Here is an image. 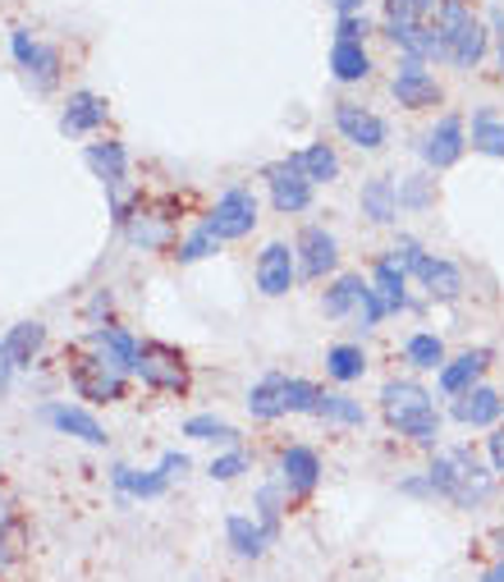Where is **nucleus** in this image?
Returning a JSON list of instances; mask_svg holds the SVG:
<instances>
[{
  "label": "nucleus",
  "mask_w": 504,
  "mask_h": 582,
  "mask_svg": "<svg viewBox=\"0 0 504 582\" xmlns=\"http://www.w3.org/2000/svg\"><path fill=\"white\" fill-rule=\"evenodd\" d=\"M399 491H404V495H436V491H432V482H426V473H422V477L399 482Z\"/></svg>",
  "instance_id": "nucleus-50"
},
{
  "label": "nucleus",
  "mask_w": 504,
  "mask_h": 582,
  "mask_svg": "<svg viewBox=\"0 0 504 582\" xmlns=\"http://www.w3.org/2000/svg\"><path fill=\"white\" fill-rule=\"evenodd\" d=\"M385 257H391V262L404 270V276H413V270H417V262H422L426 253H422V244H417L413 235H399V239H395V248L385 253Z\"/></svg>",
  "instance_id": "nucleus-42"
},
{
  "label": "nucleus",
  "mask_w": 504,
  "mask_h": 582,
  "mask_svg": "<svg viewBox=\"0 0 504 582\" xmlns=\"http://www.w3.org/2000/svg\"><path fill=\"white\" fill-rule=\"evenodd\" d=\"M391 92H395V101H399L404 110H432V106L445 101L436 73H426V65H422V60H408V56L399 60V73L391 79Z\"/></svg>",
  "instance_id": "nucleus-10"
},
{
  "label": "nucleus",
  "mask_w": 504,
  "mask_h": 582,
  "mask_svg": "<svg viewBox=\"0 0 504 582\" xmlns=\"http://www.w3.org/2000/svg\"><path fill=\"white\" fill-rule=\"evenodd\" d=\"M468 147H473V151H482V157L504 161V120H495V110H477V115H473Z\"/></svg>",
  "instance_id": "nucleus-33"
},
{
  "label": "nucleus",
  "mask_w": 504,
  "mask_h": 582,
  "mask_svg": "<svg viewBox=\"0 0 504 582\" xmlns=\"http://www.w3.org/2000/svg\"><path fill=\"white\" fill-rule=\"evenodd\" d=\"M335 42H363V37L372 32V23H367V14H344L339 23H335Z\"/></svg>",
  "instance_id": "nucleus-44"
},
{
  "label": "nucleus",
  "mask_w": 504,
  "mask_h": 582,
  "mask_svg": "<svg viewBox=\"0 0 504 582\" xmlns=\"http://www.w3.org/2000/svg\"><path fill=\"white\" fill-rule=\"evenodd\" d=\"M372 289L381 294L385 313H404V307H408V276H404V270H399L391 257L376 262V270H372Z\"/></svg>",
  "instance_id": "nucleus-26"
},
{
  "label": "nucleus",
  "mask_w": 504,
  "mask_h": 582,
  "mask_svg": "<svg viewBox=\"0 0 504 582\" xmlns=\"http://www.w3.org/2000/svg\"><path fill=\"white\" fill-rule=\"evenodd\" d=\"M491 546H495V551H500V560H504V527H500V532H491Z\"/></svg>",
  "instance_id": "nucleus-54"
},
{
  "label": "nucleus",
  "mask_w": 504,
  "mask_h": 582,
  "mask_svg": "<svg viewBox=\"0 0 504 582\" xmlns=\"http://www.w3.org/2000/svg\"><path fill=\"white\" fill-rule=\"evenodd\" d=\"M399 6L408 10V19H413V23H432V19H436V10H441V0H399Z\"/></svg>",
  "instance_id": "nucleus-45"
},
{
  "label": "nucleus",
  "mask_w": 504,
  "mask_h": 582,
  "mask_svg": "<svg viewBox=\"0 0 504 582\" xmlns=\"http://www.w3.org/2000/svg\"><path fill=\"white\" fill-rule=\"evenodd\" d=\"M330 6H335V14L344 19V14H363V6H367V0H330Z\"/></svg>",
  "instance_id": "nucleus-51"
},
{
  "label": "nucleus",
  "mask_w": 504,
  "mask_h": 582,
  "mask_svg": "<svg viewBox=\"0 0 504 582\" xmlns=\"http://www.w3.org/2000/svg\"><path fill=\"white\" fill-rule=\"evenodd\" d=\"M42 417L56 426V432H65V436H73V441H83V445H97V450L110 445V432L101 426V417L88 413V408H79V404H47Z\"/></svg>",
  "instance_id": "nucleus-13"
},
{
  "label": "nucleus",
  "mask_w": 504,
  "mask_h": 582,
  "mask_svg": "<svg viewBox=\"0 0 504 582\" xmlns=\"http://www.w3.org/2000/svg\"><path fill=\"white\" fill-rule=\"evenodd\" d=\"M500 417H504V399L491 385H473V391H463L454 399V422L463 426H500Z\"/></svg>",
  "instance_id": "nucleus-18"
},
{
  "label": "nucleus",
  "mask_w": 504,
  "mask_h": 582,
  "mask_svg": "<svg viewBox=\"0 0 504 582\" xmlns=\"http://www.w3.org/2000/svg\"><path fill=\"white\" fill-rule=\"evenodd\" d=\"M138 376L142 385H151V391L161 395H184L188 391V363L175 344H161V339H147L138 348Z\"/></svg>",
  "instance_id": "nucleus-4"
},
{
  "label": "nucleus",
  "mask_w": 504,
  "mask_h": 582,
  "mask_svg": "<svg viewBox=\"0 0 504 582\" xmlns=\"http://www.w3.org/2000/svg\"><path fill=\"white\" fill-rule=\"evenodd\" d=\"M294 257H298V276L303 280H326L335 262H339V244L326 225H303V235L294 244Z\"/></svg>",
  "instance_id": "nucleus-8"
},
{
  "label": "nucleus",
  "mask_w": 504,
  "mask_h": 582,
  "mask_svg": "<svg viewBox=\"0 0 504 582\" xmlns=\"http://www.w3.org/2000/svg\"><path fill=\"white\" fill-rule=\"evenodd\" d=\"M358 211L372 225H395L399 220V184L391 175H372L358 193Z\"/></svg>",
  "instance_id": "nucleus-17"
},
{
  "label": "nucleus",
  "mask_w": 504,
  "mask_h": 582,
  "mask_svg": "<svg viewBox=\"0 0 504 582\" xmlns=\"http://www.w3.org/2000/svg\"><path fill=\"white\" fill-rule=\"evenodd\" d=\"M417 151H422V161L432 166V170L458 166L463 151H468V134H463V120H458V115H441V120L417 138Z\"/></svg>",
  "instance_id": "nucleus-7"
},
{
  "label": "nucleus",
  "mask_w": 504,
  "mask_h": 582,
  "mask_svg": "<svg viewBox=\"0 0 504 582\" xmlns=\"http://www.w3.org/2000/svg\"><path fill=\"white\" fill-rule=\"evenodd\" d=\"M335 129H339L344 142H354L358 151H381L385 138H391V129H385L381 115H372L358 101H335Z\"/></svg>",
  "instance_id": "nucleus-9"
},
{
  "label": "nucleus",
  "mask_w": 504,
  "mask_h": 582,
  "mask_svg": "<svg viewBox=\"0 0 504 582\" xmlns=\"http://www.w3.org/2000/svg\"><path fill=\"white\" fill-rule=\"evenodd\" d=\"M184 436L188 441H207V445H229V450L239 445V432L225 417H216V413H192L184 422Z\"/></svg>",
  "instance_id": "nucleus-32"
},
{
  "label": "nucleus",
  "mask_w": 504,
  "mask_h": 582,
  "mask_svg": "<svg viewBox=\"0 0 504 582\" xmlns=\"http://www.w3.org/2000/svg\"><path fill=\"white\" fill-rule=\"evenodd\" d=\"M381 413H385V426L417 445H436L441 441V408H436V395L422 391L417 381H385L381 385Z\"/></svg>",
  "instance_id": "nucleus-1"
},
{
  "label": "nucleus",
  "mask_w": 504,
  "mask_h": 582,
  "mask_svg": "<svg viewBox=\"0 0 504 582\" xmlns=\"http://www.w3.org/2000/svg\"><path fill=\"white\" fill-rule=\"evenodd\" d=\"M404 358H408L417 372H441V367H445V344H441V335H432V331H417V335H408V344H404Z\"/></svg>",
  "instance_id": "nucleus-36"
},
{
  "label": "nucleus",
  "mask_w": 504,
  "mask_h": 582,
  "mask_svg": "<svg viewBox=\"0 0 504 582\" xmlns=\"http://www.w3.org/2000/svg\"><path fill=\"white\" fill-rule=\"evenodd\" d=\"M500 69H504V42H500Z\"/></svg>",
  "instance_id": "nucleus-55"
},
{
  "label": "nucleus",
  "mask_w": 504,
  "mask_h": 582,
  "mask_svg": "<svg viewBox=\"0 0 504 582\" xmlns=\"http://www.w3.org/2000/svg\"><path fill=\"white\" fill-rule=\"evenodd\" d=\"M280 482H285L289 500H294V495H313L317 482H322V454L307 450V445H289V450L280 454Z\"/></svg>",
  "instance_id": "nucleus-14"
},
{
  "label": "nucleus",
  "mask_w": 504,
  "mask_h": 582,
  "mask_svg": "<svg viewBox=\"0 0 504 582\" xmlns=\"http://www.w3.org/2000/svg\"><path fill=\"white\" fill-rule=\"evenodd\" d=\"M110 482L120 486L125 495H134V500H151V495H161V491L170 486V477H166L161 468L138 473V468H129V463H115V468H110Z\"/></svg>",
  "instance_id": "nucleus-29"
},
{
  "label": "nucleus",
  "mask_w": 504,
  "mask_h": 582,
  "mask_svg": "<svg viewBox=\"0 0 504 582\" xmlns=\"http://www.w3.org/2000/svg\"><path fill=\"white\" fill-rule=\"evenodd\" d=\"M317 417L330 422V426H363V422H367V408H363L354 395H344V391H322Z\"/></svg>",
  "instance_id": "nucleus-35"
},
{
  "label": "nucleus",
  "mask_w": 504,
  "mask_h": 582,
  "mask_svg": "<svg viewBox=\"0 0 504 582\" xmlns=\"http://www.w3.org/2000/svg\"><path fill=\"white\" fill-rule=\"evenodd\" d=\"M385 317H391V313H385V303H381V294L367 285V294H363V303H358V322H363V331H372V326H381Z\"/></svg>",
  "instance_id": "nucleus-43"
},
{
  "label": "nucleus",
  "mask_w": 504,
  "mask_h": 582,
  "mask_svg": "<svg viewBox=\"0 0 504 582\" xmlns=\"http://www.w3.org/2000/svg\"><path fill=\"white\" fill-rule=\"evenodd\" d=\"M10 376H14V363H10V354H6V339H0V395L10 391Z\"/></svg>",
  "instance_id": "nucleus-49"
},
{
  "label": "nucleus",
  "mask_w": 504,
  "mask_h": 582,
  "mask_svg": "<svg viewBox=\"0 0 504 582\" xmlns=\"http://www.w3.org/2000/svg\"><path fill=\"white\" fill-rule=\"evenodd\" d=\"M330 73L339 83H363L372 73V56L363 42H335L330 47Z\"/></svg>",
  "instance_id": "nucleus-28"
},
{
  "label": "nucleus",
  "mask_w": 504,
  "mask_h": 582,
  "mask_svg": "<svg viewBox=\"0 0 504 582\" xmlns=\"http://www.w3.org/2000/svg\"><path fill=\"white\" fill-rule=\"evenodd\" d=\"M486 37H491V28L473 14V23L463 28L454 42H449V51H445V60L454 65V69H477L482 65V56H486Z\"/></svg>",
  "instance_id": "nucleus-24"
},
{
  "label": "nucleus",
  "mask_w": 504,
  "mask_h": 582,
  "mask_svg": "<svg viewBox=\"0 0 504 582\" xmlns=\"http://www.w3.org/2000/svg\"><path fill=\"white\" fill-rule=\"evenodd\" d=\"M10 519H14V510H10V500H6V495H0V532H6V527H10Z\"/></svg>",
  "instance_id": "nucleus-52"
},
{
  "label": "nucleus",
  "mask_w": 504,
  "mask_h": 582,
  "mask_svg": "<svg viewBox=\"0 0 504 582\" xmlns=\"http://www.w3.org/2000/svg\"><path fill=\"white\" fill-rule=\"evenodd\" d=\"M266 184H270V207H276L280 216H298V211L313 207V188H317V184L298 170L294 157L266 166Z\"/></svg>",
  "instance_id": "nucleus-6"
},
{
  "label": "nucleus",
  "mask_w": 504,
  "mask_h": 582,
  "mask_svg": "<svg viewBox=\"0 0 504 582\" xmlns=\"http://www.w3.org/2000/svg\"><path fill=\"white\" fill-rule=\"evenodd\" d=\"M69 381H73V391H79V399H92V404H120L129 395V376L110 372L92 354H79L69 363Z\"/></svg>",
  "instance_id": "nucleus-5"
},
{
  "label": "nucleus",
  "mask_w": 504,
  "mask_h": 582,
  "mask_svg": "<svg viewBox=\"0 0 504 582\" xmlns=\"http://www.w3.org/2000/svg\"><path fill=\"white\" fill-rule=\"evenodd\" d=\"M202 225L211 229L220 244L248 239L253 229H257V193H253V188H225L220 198H216V207L207 211Z\"/></svg>",
  "instance_id": "nucleus-3"
},
{
  "label": "nucleus",
  "mask_w": 504,
  "mask_h": 582,
  "mask_svg": "<svg viewBox=\"0 0 504 582\" xmlns=\"http://www.w3.org/2000/svg\"><path fill=\"white\" fill-rule=\"evenodd\" d=\"M363 294H367V280H363V276H335L330 289L322 294V313H326L330 322H339V317H348V313H358Z\"/></svg>",
  "instance_id": "nucleus-25"
},
{
  "label": "nucleus",
  "mask_w": 504,
  "mask_h": 582,
  "mask_svg": "<svg viewBox=\"0 0 504 582\" xmlns=\"http://www.w3.org/2000/svg\"><path fill=\"white\" fill-rule=\"evenodd\" d=\"M106 97H97V92H73L69 97V106H65V115H60V129L65 134H97L101 125H106Z\"/></svg>",
  "instance_id": "nucleus-20"
},
{
  "label": "nucleus",
  "mask_w": 504,
  "mask_h": 582,
  "mask_svg": "<svg viewBox=\"0 0 504 582\" xmlns=\"http://www.w3.org/2000/svg\"><path fill=\"white\" fill-rule=\"evenodd\" d=\"M285 510H289V491H285V482H266V486L257 491V523L266 527L270 541L280 536V519H285Z\"/></svg>",
  "instance_id": "nucleus-34"
},
{
  "label": "nucleus",
  "mask_w": 504,
  "mask_h": 582,
  "mask_svg": "<svg viewBox=\"0 0 504 582\" xmlns=\"http://www.w3.org/2000/svg\"><path fill=\"white\" fill-rule=\"evenodd\" d=\"M413 280H422L426 298H436V303H454V298L463 294V270H458L454 262H445V257H432V253L417 262Z\"/></svg>",
  "instance_id": "nucleus-16"
},
{
  "label": "nucleus",
  "mask_w": 504,
  "mask_h": 582,
  "mask_svg": "<svg viewBox=\"0 0 504 582\" xmlns=\"http://www.w3.org/2000/svg\"><path fill=\"white\" fill-rule=\"evenodd\" d=\"M253 276H257V289L266 294V298H280V294H289L294 289V280H298V257H294V248L289 244H266L261 253H257V266H253Z\"/></svg>",
  "instance_id": "nucleus-12"
},
{
  "label": "nucleus",
  "mask_w": 504,
  "mask_h": 582,
  "mask_svg": "<svg viewBox=\"0 0 504 582\" xmlns=\"http://www.w3.org/2000/svg\"><path fill=\"white\" fill-rule=\"evenodd\" d=\"M426 482H432V491H436V495L454 500L458 510H477V504H486V500H491V491H495L491 473L482 468L477 454H473L468 445L441 450V454L432 458V468H426Z\"/></svg>",
  "instance_id": "nucleus-2"
},
{
  "label": "nucleus",
  "mask_w": 504,
  "mask_h": 582,
  "mask_svg": "<svg viewBox=\"0 0 504 582\" xmlns=\"http://www.w3.org/2000/svg\"><path fill=\"white\" fill-rule=\"evenodd\" d=\"M216 248H220V239L211 235L207 225H198V229H192V235L179 244V253H175V257H179V262H202V257H211Z\"/></svg>",
  "instance_id": "nucleus-41"
},
{
  "label": "nucleus",
  "mask_w": 504,
  "mask_h": 582,
  "mask_svg": "<svg viewBox=\"0 0 504 582\" xmlns=\"http://www.w3.org/2000/svg\"><path fill=\"white\" fill-rule=\"evenodd\" d=\"M294 161L313 184H335L339 179V157H335L330 142H307L303 151H294Z\"/></svg>",
  "instance_id": "nucleus-30"
},
{
  "label": "nucleus",
  "mask_w": 504,
  "mask_h": 582,
  "mask_svg": "<svg viewBox=\"0 0 504 582\" xmlns=\"http://www.w3.org/2000/svg\"><path fill=\"white\" fill-rule=\"evenodd\" d=\"M138 339L125 331V326H115V322H106V326H97L92 335H88V354L92 358H101L110 372H120V376H134L138 372Z\"/></svg>",
  "instance_id": "nucleus-11"
},
{
  "label": "nucleus",
  "mask_w": 504,
  "mask_h": 582,
  "mask_svg": "<svg viewBox=\"0 0 504 582\" xmlns=\"http://www.w3.org/2000/svg\"><path fill=\"white\" fill-rule=\"evenodd\" d=\"M486 454H491V473H500L504 477V422L491 432V441H486Z\"/></svg>",
  "instance_id": "nucleus-46"
},
{
  "label": "nucleus",
  "mask_w": 504,
  "mask_h": 582,
  "mask_svg": "<svg viewBox=\"0 0 504 582\" xmlns=\"http://www.w3.org/2000/svg\"><path fill=\"white\" fill-rule=\"evenodd\" d=\"M188 468H192V463H188V454H179V450L161 454V473H166V477H184Z\"/></svg>",
  "instance_id": "nucleus-48"
},
{
  "label": "nucleus",
  "mask_w": 504,
  "mask_h": 582,
  "mask_svg": "<svg viewBox=\"0 0 504 582\" xmlns=\"http://www.w3.org/2000/svg\"><path fill=\"white\" fill-rule=\"evenodd\" d=\"M225 536H229V551H235L239 560H261L266 546H270L266 527L257 519H248V514H229L225 519Z\"/></svg>",
  "instance_id": "nucleus-21"
},
{
  "label": "nucleus",
  "mask_w": 504,
  "mask_h": 582,
  "mask_svg": "<svg viewBox=\"0 0 504 582\" xmlns=\"http://www.w3.org/2000/svg\"><path fill=\"white\" fill-rule=\"evenodd\" d=\"M10 47H14V60H19V65H28V60H32V51H37V42H32V37H28L23 28H14V32H10Z\"/></svg>",
  "instance_id": "nucleus-47"
},
{
  "label": "nucleus",
  "mask_w": 504,
  "mask_h": 582,
  "mask_svg": "<svg viewBox=\"0 0 504 582\" xmlns=\"http://www.w3.org/2000/svg\"><path fill=\"white\" fill-rule=\"evenodd\" d=\"M326 376L339 381V385H354L367 376V354H363V344H335L330 354H326Z\"/></svg>",
  "instance_id": "nucleus-31"
},
{
  "label": "nucleus",
  "mask_w": 504,
  "mask_h": 582,
  "mask_svg": "<svg viewBox=\"0 0 504 582\" xmlns=\"http://www.w3.org/2000/svg\"><path fill=\"white\" fill-rule=\"evenodd\" d=\"M486 367H491V348H468V354H458V358H445V367H441V395L458 399L463 391L482 385Z\"/></svg>",
  "instance_id": "nucleus-15"
},
{
  "label": "nucleus",
  "mask_w": 504,
  "mask_h": 582,
  "mask_svg": "<svg viewBox=\"0 0 504 582\" xmlns=\"http://www.w3.org/2000/svg\"><path fill=\"white\" fill-rule=\"evenodd\" d=\"M248 473V454L235 445V450H225V454H216L211 463H207V477L211 482H235V477H244Z\"/></svg>",
  "instance_id": "nucleus-40"
},
{
  "label": "nucleus",
  "mask_w": 504,
  "mask_h": 582,
  "mask_svg": "<svg viewBox=\"0 0 504 582\" xmlns=\"http://www.w3.org/2000/svg\"><path fill=\"white\" fill-rule=\"evenodd\" d=\"M385 37L408 56V60H422V65H432V60H445V47H441V37L432 23H404V28H385Z\"/></svg>",
  "instance_id": "nucleus-19"
},
{
  "label": "nucleus",
  "mask_w": 504,
  "mask_h": 582,
  "mask_svg": "<svg viewBox=\"0 0 504 582\" xmlns=\"http://www.w3.org/2000/svg\"><path fill=\"white\" fill-rule=\"evenodd\" d=\"M42 344H47V326H42V322H19V326H10L6 354H10L14 372H19V367H32V358L42 354Z\"/></svg>",
  "instance_id": "nucleus-27"
},
{
  "label": "nucleus",
  "mask_w": 504,
  "mask_h": 582,
  "mask_svg": "<svg viewBox=\"0 0 504 582\" xmlns=\"http://www.w3.org/2000/svg\"><path fill=\"white\" fill-rule=\"evenodd\" d=\"M23 69H28V79H32L37 92H51V88L60 83V51L37 42V51H32V60H28Z\"/></svg>",
  "instance_id": "nucleus-37"
},
{
  "label": "nucleus",
  "mask_w": 504,
  "mask_h": 582,
  "mask_svg": "<svg viewBox=\"0 0 504 582\" xmlns=\"http://www.w3.org/2000/svg\"><path fill=\"white\" fill-rule=\"evenodd\" d=\"M432 203H436V179L432 175L399 179V211H426Z\"/></svg>",
  "instance_id": "nucleus-38"
},
{
  "label": "nucleus",
  "mask_w": 504,
  "mask_h": 582,
  "mask_svg": "<svg viewBox=\"0 0 504 582\" xmlns=\"http://www.w3.org/2000/svg\"><path fill=\"white\" fill-rule=\"evenodd\" d=\"M285 408H289V413H313V417H317V408H322V385L303 381V376H289V385H285Z\"/></svg>",
  "instance_id": "nucleus-39"
},
{
  "label": "nucleus",
  "mask_w": 504,
  "mask_h": 582,
  "mask_svg": "<svg viewBox=\"0 0 504 582\" xmlns=\"http://www.w3.org/2000/svg\"><path fill=\"white\" fill-rule=\"evenodd\" d=\"M482 582H504V560H500V564H495V569L482 578Z\"/></svg>",
  "instance_id": "nucleus-53"
},
{
  "label": "nucleus",
  "mask_w": 504,
  "mask_h": 582,
  "mask_svg": "<svg viewBox=\"0 0 504 582\" xmlns=\"http://www.w3.org/2000/svg\"><path fill=\"white\" fill-rule=\"evenodd\" d=\"M125 239L134 244V248H147V253H161L166 244H170V216H157V211H134L129 220H125Z\"/></svg>",
  "instance_id": "nucleus-22"
},
{
  "label": "nucleus",
  "mask_w": 504,
  "mask_h": 582,
  "mask_svg": "<svg viewBox=\"0 0 504 582\" xmlns=\"http://www.w3.org/2000/svg\"><path fill=\"white\" fill-rule=\"evenodd\" d=\"M285 385H289V376H280V372L261 376L253 391H248V413H253L257 422H276V417H285V413H289V408H285Z\"/></svg>",
  "instance_id": "nucleus-23"
}]
</instances>
